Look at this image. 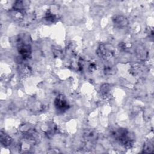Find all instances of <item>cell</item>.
Wrapping results in <instances>:
<instances>
[{
    "mask_svg": "<svg viewBox=\"0 0 154 154\" xmlns=\"http://www.w3.org/2000/svg\"><path fill=\"white\" fill-rule=\"evenodd\" d=\"M112 21L114 26L119 29H122L126 27L129 24V20L126 17L123 15L117 14L113 16Z\"/></svg>",
    "mask_w": 154,
    "mask_h": 154,
    "instance_id": "obj_5",
    "label": "cell"
},
{
    "mask_svg": "<svg viewBox=\"0 0 154 154\" xmlns=\"http://www.w3.org/2000/svg\"><path fill=\"white\" fill-rule=\"evenodd\" d=\"M96 69V64L94 63L93 62L90 63V64L88 66V70L90 72H93Z\"/></svg>",
    "mask_w": 154,
    "mask_h": 154,
    "instance_id": "obj_16",
    "label": "cell"
},
{
    "mask_svg": "<svg viewBox=\"0 0 154 154\" xmlns=\"http://www.w3.org/2000/svg\"><path fill=\"white\" fill-rule=\"evenodd\" d=\"M29 4V2L26 1H17L14 3L12 9L14 10L25 11Z\"/></svg>",
    "mask_w": 154,
    "mask_h": 154,
    "instance_id": "obj_10",
    "label": "cell"
},
{
    "mask_svg": "<svg viewBox=\"0 0 154 154\" xmlns=\"http://www.w3.org/2000/svg\"><path fill=\"white\" fill-rule=\"evenodd\" d=\"M96 54L100 58L108 60L114 56L115 49L110 44L100 43L96 50Z\"/></svg>",
    "mask_w": 154,
    "mask_h": 154,
    "instance_id": "obj_2",
    "label": "cell"
},
{
    "mask_svg": "<svg viewBox=\"0 0 154 154\" xmlns=\"http://www.w3.org/2000/svg\"><path fill=\"white\" fill-rule=\"evenodd\" d=\"M0 141L1 144L2 146H4V147H7L12 144L13 140L10 135H8L7 133L1 130L0 133Z\"/></svg>",
    "mask_w": 154,
    "mask_h": 154,
    "instance_id": "obj_8",
    "label": "cell"
},
{
    "mask_svg": "<svg viewBox=\"0 0 154 154\" xmlns=\"http://www.w3.org/2000/svg\"><path fill=\"white\" fill-rule=\"evenodd\" d=\"M98 137L97 132L93 129H86L83 132V138L87 142L94 143L97 140Z\"/></svg>",
    "mask_w": 154,
    "mask_h": 154,
    "instance_id": "obj_6",
    "label": "cell"
},
{
    "mask_svg": "<svg viewBox=\"0 0 154 154\" xmlns=\"http://www.w3.org/2000/svg\"><path fill=\"white\" fill-rule=\"evenodd\" d=\"M31 73V70L29 66L26 65H22L19 67V74L21 77H26L29 75Z\"/></svg>",
    "mask_w": 154,
    "mask_h": 154,
    "instance_id": "obj_12",
    "label": "cell"
},
{
    "mask_svg": "<svg viewBox=\"0 0 154 154\" xmlns=\"http://www.w3.org/2000/svg\"><path fill=\"white\" fill-rule=\"evenodd\" d=\"M44 19L48 22L54 23L55 21L57 20V17L55 14H53L49 10H48L47 12L45 13Z\"/></svg>",
    "mask_w": 154,
    "mask_h": 154,
    "instance_id": "obj_13",
    "label": "cell"
},
{
    "mask_svg": "<svg viewBox=\"0 0 154 154\" xmlns=\"http://www.w3.org/2000/svg\"><path fill=\"white\" fill-rule=\"evenodd\" d=\"M104 73L106 75H113L116 73L115 67L113 66H106L104 68Z\"/></svg>",
    "mask_w": 154,
    "mask_h": 154,
    "instance_id": "obj_14",
    "label": "cell"
},
{
    "mask_svg": "<svg viewBox=\"0 0 154 154\" xmlns=\"http://www.w3.org/2000/svg\"><path fill=\"white\" fill-rule=\"evenodd\" d=\"M43 131L46 136L48 138H51L57 134L58 132V127L54 122H48L45 125Z\"/></svg>",
    "mask_w": 154,
    "mask_h": 154,
    "instance_id": "obj_7",
    "label": "cell"
},
{
    "mask_svg": "<svg viewBox=\"0 0 154 154\" xmlns=\"http://www.w3.org/2000/svg\"><path fill=\"white\" fill-rule=\"evenodd\" d=\"M20 131L25 140L32 143L37 141L38 134L33 127L28 125H23L20 128Z\"/></svg>",
    "mask_w": 154,
    "mask_h": 154,
    "instance_id": "obj_3",
    "label": "cell"
},
{
    "mask_svg": "<svg viewBox=\"0 0 154 154\" xmlns=\"http://www.w3.org/2000/svg\"><path fill=\"white\" fill-rule=\"evenodd\" d=\"M32 102L34 103V105H38V102H36V103H35V102ZM38 106H39V105H38ZM35 108H38V109H39V110H41V108H42V106H35V107H34V109Z\"/></svg>",
    "mask_w": 154,
    "mask_h": 154,
    "instance_id": "obj_17",
    "label": "cell"
},
{
    "mask_svg": "<svg viewBox=\"0 0 154 154\" xmlns=\"http://www.w3.org/2000/svg\"><path fill=\"white\" fill-rule=\"evenodd\" d=\"M154 150V144L153 141L152 140H148L146 141L143 147V153H153Z\"/></svg>",
    "mask_w": 154,
    "mask_h": 154,
    "instance_id": "obj_11",
    "label": "cell"
},
{
    "mask_svg": "<svg viewBox=\"0 0 154 154\" xmlns=\"http://www.w3.org/2000/svg\"><path fill=\"white\" fill-rule=\"evenodd\" d=\"M112 90L111 85L109 84H103L100 86V93L102 97L107 99L111 96V92Z\"/></svg>",
    "mask_w": 154,
    "mask_h": 154,
    "instance_id": "obj_9",
    "label": "cell"
},
{
    "mask_svg": "<svg viewBox=\"0 0 154 154\" xmlns=\"http://www.w3.org/2000/svg\"><path fill=\"white\" fill-rule=\"evenodd\" d=\"M54 104L57 111L60 112H64L70 108L67 100L63 94H59L55 97Z\"/></svg>",
    "mask_w": 154,
    "mask_h": 154,
    "instance_id": "obj_4",
    "label": "cell"
},
{
    "mask_svg": "<svg viewBox=\"0 0 154 154\" xmlns=\"http://www.w3.org/2000/svg\"><path fill=\"white\" fill-rule=\"evenodd\" d=\"M111 137L126 149L132 148L135 142V134L125 128H116L112 129Z\"/></svg>",
    "mask_w": 154,
    "mask_h": 154,
    "instance_id": "obj_1",
    "label": "cell"
},
{
    "mask_svg": "<svg viewBox=\"0 0 154 154\" xmlns=\"http://www.w3.org/2000/svg\"><path fill=\"white\" fill-rule=\"evenodd\" d=\"M137 54L138 55V56L139 57H140V58L144 59L146 57L147 52L145 51V50H144L143 49H141V48H140L137 49Z\"/></svg>",
    "mask_w": 154,
    "mask_h": 154,
    "instance_id": "obj_15",
    "label": "cell"
}]
</instances>
